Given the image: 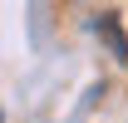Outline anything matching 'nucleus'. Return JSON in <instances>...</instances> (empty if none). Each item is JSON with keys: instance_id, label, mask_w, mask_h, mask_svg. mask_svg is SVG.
I'll list each match as a JSON object with an SVG mask.
<instances>
[{"instance_id": "1", "label": "nucleus", "mask_w": 128, "mask_h": 123, "mask_svg": "<svg viewBox=\"0 0 128 123\" xmlns=\"http://www.w3.org/2000/svg\"><path fill=\"white\" fill-rule=\"evenodd\" d=\"M94 34H98V40H108L113 59H128V40H123V30H118V20H113V15H98V20H94Z\"/></svg>"}]
</instances>
